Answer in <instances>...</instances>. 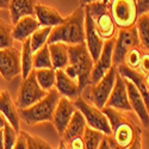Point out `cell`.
I'll return each instance as SVG.
<instances>
[{"instance_id":"obj_1","label":"cell","mask_w":149,"mask_h":149,"mask_svg":"<svg viewBox=\"0 0 149 149\" xmlns=\"http://www.w3.org/2000/svg\"><path fill=\"white\" fill-rule=\"evenodd\" d=\"M102 110L109 118L111 135L117 149L143 148V125L134 111H122L107 106Z\"/></svg>"},{"instance_id":"obj_2","label":"cell","mask_w":149,"mask_h":149,"mask_svg":"<svg viewBox=\"0 0 149 149\" xmlns=\"http://www.w3.org/2000/svg\"><path fill=\"white\" fill-rule=\"evenodd\" d=\"M63 42L67 45L85 43V7L79 6L65 19V22L52 29L48 43Z\"/></svg>"},{"instance_id":"obj_3","label":"cell","mask_w":149,"mask_h":149,"mask_svg":"<svg viewBox=\"0 0 149 149\" xmlns=\"http://www.w3.org/2000/svg\"><path fill=\"white\" fill-rule=\"evenodd\" d=\"M61 95L57 90L52 88L41 100L35 103L33 105L25 109H19L20 118L29 125H35V124L43 122H52Z\"/></svg>"},{"instance_id":"obj_4","label":"cell","mask_w":149,"mask_h":149,"mask_svg":"<svg viewBox=\"0 0 149 149\" xmlns=\"http://www.w3.org/2000/svg\"><path fill=\"white\" fill-rule=\"evenodd\" d=\"M69 54V63L78 74V84L82 90L91 84V73L93 69L94 60L92 58L86 43L80 44H70L68 45Z\"/></svg>"},{"instance_id":"obj_5","label":"cell","mask_w":149,"mask_h":149,"mask_svg":"<svg viewBox=\"0 0 149 149\" xmlns=\"http://www.w3.org/2000/svg\"><path fill=\"white\" fill-rule=\"evenodd\" d=\"M84 7L85 11L88 12L90 16L92 17L97 31L104 41L116 37L117 26L109 11V1L99 0V1L90 3Z\"/></svg>"},{"instance_id":"obj_6","label":"cell","mask_w":149,"mask_h":149,"mask_svg":"<svg viewBox=\"0 0 149 149\" xmlns=\"http://www.w3.org/2000/svg\"><path fill=\"white\" fill-rule=\"evenodd\" d=\"M117 73H118L117 66L113 65L110 68V70L97 84L86 86L81 92V97L84 99H86L88 103L93 104L94 106L103 109L107 102L111 91H112L113 86H115Z\"/></svg>"},{"instance_id":"obj_7","label":"cell","mask_w":149,"mask_h":149,"mask_svg":"<svg viewBox=\"0 0 149 149\" xmlns=\"http://www.w3.org/2000/svg\"><path fill=\"white\" fill-rule=\"evenodd\" d=\"M109 11L118 29L134 26L139 18L136 0H110Z\"/></svg>"},{"instance_id":"obj_8","label":"cell","mask_w":149,"mask_h":149,"mask_svg":"<svg viewBox=\"0 0 149 149\" xmlns=\"http://www.w3.org/2000/svg\"><path fill=\"white\" fill-rule=\"evenodd\" d=\"M73 103L75 105L77 110H79L84 115L87 125L100 130L106 135H111V125H110L109 118L103 112L102 109H99V107L94 106L93 104L88 103L81 95L78 97L75 100H73Z\"/></svg>"},{"instance_id":"obj_9","label":"cell","mask_w":149,"mask_h":149,"mask_svg":"<svg viewBox=\"0 0 149 149\" xmlns=\"http://www.w3.org/2000/svg\"><path fill=\"white\" fill-rule=\"evenodd\" d=\"M48 93V91L43 90L38 81L36 79V73L35 69H32L29 75L23 79V82L20 85V88L18 92L17 98V107L18 109H25L35 103H37Z\"/></svg>"},{"instance_id":"obj_10","label":"cell","mask_w":149,"mask_h":149,"mask_svg":"<svg viewBox=\"0 0 149 149\" xmlns=\"http://www.w3.org/2000/svg\"><path fill=\"white\" fill-rule=\"evenodd\" d=\"M139 44L141 43L136 25L125 29H119L116 35L115 48H113V65L116 66L122 65L130 49Z\"/></svg>"},{"instance_id":"obj_11","label":"cell","mask_w":149,"mask_h":149,"mask_svg":"<svg viewBox=\"0 0 149 149\" xmlns=\"http://www.w3.org/2000/svg\"><path fill=\"white\" fill-rule=\"evenodd\" d=\"M20 53L18 48L10 47L0 49V75L6 81H11L22 74Z\"/></svg>"},{"instance_id":"obj_12","label":"cell","mask_w":149,"mask_h":149,"mask_svg":"<svg viewBox=\"0 0 149 149\" xmlns=\"http://www.w3.org/2000/svg\"><path fill=\"white\" fill-rule=\"evenodd\" d=\"M115 41H116V37L106 40L104 42L102 53H100L98 60L94 62V65H93V69H92V73H91V84L90 85L97 84L110 70V68L113 66Z\"/></svg>"},{"instance_id":"obj_13","label":"cell","mask_w":149,"mask_h":149,"mask_svg":"<svg viewBox=\"0 0 149 149\" xmlns=\"http://www.w3.org/2000/svg\"><path fill=\"white\" fill-rule=\"evenodd\" d=\"M105 106L113 107V109L122 110V111H132L130 102H129V97H128L125 79L119 73H117V75H116L115 86L109 95V99Z\"/></svg>"},{"instance_id":"obj_14","label":"cell","mask_w":149,"mask_h":149,"mask_svg":"<svg viewBox=\"0 0 149 149\" xmlns=\"http://www.w3.org/2000/svg\"><path fill=\"white\" fill-rule=\"evenodd\" d=\"M104 42L105 41L97 31L92 17L90 16L88 12L85 11V43L94 62L98 60L99 55L102 53Z\"/></svg>"},{"instance_id":"obj_15","label":"cell","mask_w":149,"mask_h":149,"mask_svg":"<svg viewBox=\"0 0 149 149\" xmlns=\"http://www.w3.org/2000/svg\"><path fill=\"white\" fill-rule=\"evenodd\" d=\"M125 84H127L128 97H129V102H130L132 111L137 115L143 128L149 129V110L144 103V99H143L142 94L140 93V91L137 90V87H136L135 84L131 80L125 79Z\"/></svg>"},{"instance_id":"obj_16","label":"cell","mask_w":149,"mask_h":149,"mask_svg":"<svg viewBox=\"0 0 149 149\" xmlns=\"http://www.w3.org/2000/svg\"><path fill=\"white\" fill-rule=\"evenodd\" d=\"M77 111V107L74 105L73 100H69L66 97H61L57 103V106L54 111L53 116V124L57 131V134L61 136L66 130L68 123L73 116V113Z\"/></svg>"},{"instance_id":"obj_17","label":"cell","mask_w":149,"mask_h":149,"mask_svg":"<svg viewBox=\"0 0 149 149\" xmlns=\"http://www.w3.org/2000/svg\"><path fill=\"white\" fill-rule=\"evenodd\" d=\"M86 125H87V123H86L84 115L79 110H77L75 112L73 113L66 130L61 135L58 148H68L72 140L77 139V137H84V131H85Z\"/></svg>"},{"instance_id":"obj_18","label":"cell","mask_w":149,"mask_h":149,"mask_svg":"<svg viewBox=\"0 0 149 149\" xmlns=\"http://www.w3.org/2000/svg\"><path fill=\"white\" fill-rule=\"evenodd\" d=\"M55 88L61 97H66L69 100H75L78 97L81 95V90L78 81L68 77L63 69H56Z\"/></svg>"},{"instance_id":"obj_19","label":"cell","mask_w":149,"mask_h":149,"mask_svg":"<svg viewBox=\"0 0 149 149\" xmlns=\"http://www.w3.org/2000/svg\"><path fill=\"white\" fill-rule=\"evenodd\" d=\"M41 26L40 22L37 20L36 16H24L22 17L12 28V35H13L15 41L23 42L32 35L37 29Z\"/></svg>"},{"instance_id":"obj_20","label":"cell","mask_w":149,"mask_h":149,"mask_svg":"<svg viewBox=\"0 0 149 149\" xmlns=\"http://www.w3.org/2000/svg\"><path fill=\"white\" fill-rule=\"evenodd\" d=\"M117 69H118V73L123 78L125 79H129L131 80L135 86L137 87V90L140 91V93L142 94L143 99H144V103L149 110V88L146 84V78H144V74H142L141 72L136 70V69H132L130 67H128L127 65H119L117 66Z\"/></svg>"},{"instance_id":"obj_21","label":"cell","mask_w":149,"mask_h":149,"mask_svg":"<svg viewBox=\"0 0 149 149\" xmlns=\"http://www.w3.org/2000/svg\"><path fill=\"white\" fill-rule=\"evenodd\" d=\"M0 112L4 115L6 120H8L12 124V127L19 132L22 119L19 115V110L17 109L15 103L12 102V98L6 90H4L0 94Z\"/></svg>"},{"instance_id":"obj_22","label":"cell","mask_w":149,"mask_h":149,"mask_svg":"<svg viewBox=\"0 0 149 149\" xmlns=\"http://www.w3.org/2000/svg\"><path fill=\"white\" fill-rule=\"evenodd\" d=\"M35 16L37 20L40 22L41 26H56L65 22V17H62L61 13L54 7L45 6L42 4H37L35 7Z\"/></svg>"},{"instance_id":"obj_23","label":"cell","mask_w":149,"mask_h":149,"mask_svg":"<svg viewBox=\"0 0 149 149\" xmlns=\"http://www.w3.org/2000/svg\"><path fill=\"white\" fill-rule=\"evenodd\" d=\"M38 3V0H11L8 10L12 24L24 16H35V7Z\"/></svg>"},{"instance_id":"obj_24","label":"cell","mask_w":149,"mask_h":149,"mask_svg":"<svg viewBox=\"0 0 149 149\" xmlns=\"http://www.w3.org/2000/svg\"><path fill=\"white\" fill-rule=\"evenodd\" d=\"M50 57L53 62L54 69H65V67L69 63V54L68 45L63 42H54L48 43Z\"/></svg>"},{"instance_id":"obj_25","label":"cell","mask_w":149,"mask_h":149,"mask_svg":"<svg viewBox=\"0 0 149 149\" xmlns=\"http://www.w3.org/2000/svg\"><path fill=\"white\" fill-rule=\"evenodd\" d=\"M22 53H20V65H22V78L25 79L29 73L33 69L32 67V55L33 52L31 49V43H30V37L25 41L22 42Z\"/></svg>"},{"instance_id":"obj_26","label":"cell","mask_w":149,"mask_h":149,"mask_svg":"<svg viewBox=\"0 0 149 149\" xmlns=\"http://www.w3.org/2000/svg\"><path fill=\"white\" fill-rule=\"evenodd\" d=\"M36 79L38 81L40 86L45 90L50 91L55 87L56 81V69L54 68H42V69H35Z\"/></svg>"},{"instance_id":"obj_27","label":"cell","mask_w":149,"mask_h":149,"mask_svg":"<svg viewBox=\"0 0 149 149\" xmlns=\"http://www.w3.org/2000/svg\"><path fill=\"white\" fill-rule=\"evenodd\" d=\"M32 67L33 69H42V68H53V62L50 57L48 43L44 44L41 49L33 53L32 55Z\"/></svg>"},{"instance_id":"obj_28","label":"cell","mask_w":149,"mask_h":149,"mask_svg":"<svg viewBox=\"0 0 149 149\" xmlns=\"http://www.w3.org/2000/svg\"><path fill=\"white\" fill-rule=\"evenodd\" d=\"M135 25H136V29H137L141 45L146 50L149 52V16L148 13L139 16Z\"/></svg>"},{"instance_id":"obj_29","label":"cell","mask_w":149,"mask_h":149,"mask_svg":"<svg viewBox=\"0 0 149 149\" xmlns=\"http://www.w3.org/2000/svg\"><path fill=\"white\" fill-rule=\"evenodd\" d=\"M52 29V26H40L35 32H32V35L30 36V43L33 53L48 43V38L50 36Z\"/></svg>"},{"instance_id":"obj_30","label":"cell","mask_w":149,"mask_h":149,"mask_svg":"<svg viewBox=\"0 0 149 149\" xmlns=\"http://www.w3.org/2000/svg\"><path fill=\"white\" fill-rule=\"evenodd\" d=\"M104 132L94 129L90 125H86L84 131V141H85V148L87 149H97L99 147L102 139L104 137Z\"/></svg>"},{"instance_id":"obj_31","label":"cell","mask_w":149,"mask_h":149,"mask_svg":"<svg viewBox=\"0 0 149 149\" xmlns=\"http://www.w3.org/2000/svg\"><path fill=\"white\" fill-rule=\"evenodd\" d=\"M11 24L6 23L4 19L0 18V49L10 48L15 45V38L12 35Z\"/></svg>"},{"instance_id":"obj_32","label":"cell","mask_w":149,"mask_h":149,"mask_svg":"<svg viewBox=\"0 0 149 149\" xmlns=\"http://www.w3.org/2000/svg\"><path fill=\"white\" fill-rule=\"evenodd\" d=\"M144 52V48L139 44L134 47L132 49H130L129 53L127 54L125 58H124V65H127L128 67L132 68V69H136L137 70L139 67H140V63H141V58H142V54Z\"/></svg>"},{"instance_id":"obj_33","label":"cell","mask_w":149,"mask_h":149,"mask_svg":"<svg viewBox=\"0 0 149 149\" xmlns=\"http://www.w3.org/2000/svg\"><path fill=\"white\" fill-rule=\"evenodd\" d=\"M3 132H4V148L12 149L15 147L17 136H18V131L12 127V124L8 120H6L5 125L3 128Z\"/></svg>"},{"instance_id":"obj_34","label":"cell","mask_w":149,"mask_h":149,"mask_svg":"<svg viewBox=\"0 0 149 149\" xmlns=\"http://www.w3.org/2000/svg\"><path fill=\"white\" fill-rule=\"evenodd\" d=\"M23 134L26 139L28 149H50L52 148L50 144L48 142H45L44 140H42L41 137H38V136H35V135L29 134L26 131H23Z\"/></svg>"},{"instance_id":"obj_35","label":"cell","mask_w":149,"mask_h":149,"mask_svg":"<svg viewBox=\"0 0 149 149\" xmlns=\"http://www.w3.org/2000/svg\"><path fill=\"white\" fill-rule=\"evenodd\" d=\"M98 148H102V149H117V146H116V142L112 137V135H104V137L102 139L100 143H99V147Z\"/></svg>"},{"instance_id":"obj_36","label":"cell","mask_w":149,"mask_h":149,"mask_svg":"<svg viewBox=\"0 0 149 149\" xmlns=\"http://www.w3.org/2000/svg\"><path fill=\"white\" fill-rule=\"evenodd\" d=\"M139 72H141L142 74H148L149 73V52L146 50L142 54V58H141V63H140V67L137 69Z\"/></svg>"},{"instance_id":"obj_37","label":"cell","mask_w":149,"mask_h":149,"mask_svg":"<svg viewBox=\"0 0 149 149\" xmlns=\"http://www.w3.org/2000/svg\"><path fill=\"white\" fill-rule=\"evenodd\" d=\"M13 148H17V149H28L26 139H25V136H24L22 130H19V132H18V136H17V140H16V143H15Z\"/></svg>"},{"instance_id":"obj_38","label":"cell","mask_w":149,"mask_h":149,"mask_svg":"<svg viewBox=\"0 0 149 149\" xmlns=\"http://www.w3.org/2000/svg\"><path fill=\"white\" fill-rule=\"evenodd\" d=\"M136 5H137L139 16L149 12V0H136Z\"/></svg>"},{"instance_id":"obj_39","label":"cell","mask_w":149,"mask_h":149,"mask_svg":"<svg viewBox=\"0 0 149 149\" xmlns=\"http://www.w3.org/2000/svg\"><path fill=\"white\" fill-rule=\"evenodd\" d=\"M69 149H84L85 148V141H84V137H77L70 141L69 146H68Z\"/></svg>"},{"instance_id":"obj_40","label":"cell","mask_w":149,"mask_h":149,"mask_svg":"<svg viewBox=\"0 0 149 149\" xmlns=\"http://www.w3.org/2000/svg\"><path fill=\"white\" fill-rule=\"evenodd\" d=\"M11 0H0V10H8Z\"/></svg>"},{"instance_id":"obj_41","label":"cell","mask_w":149,"mask_h":149,"mask_svg":"<svg viewBox=\"0 0 149 149\" xmlns=\"http://www.w3.org/2000/svg\"><path fill=\"white\" fill-rule=\"evenodd\" d=\"M80 1V6H86L90 3H93V1H99V0H79ZM105 1H110V0H105Z\"/></svg>"},{"instance_id":"obj_42","label":"cell","mask_w":149,"mask_h":149,"mask_svg":"<svg viewBox=\"0 0 149 149\" xmlns=\"http://www.w3.org/2000/svg\"><path fill=\"white\" fill-rule=\"evenodd\" d=\"M5 123H6V118L4 117V115L0 112V129H3L4 125H5Z\"/></svg>"},{"instance_id":"obj_43","label":"cell","mask_w":149,"mask_h":149,"mask_svg":"<svg viewBox=\"0 0 149 149\" xmlns=\"http://www.w3.org/2000/svg\"><path fill=\"white\" fill-rule=\"evenodd\" d=\"M0 149H4V132L0 129Z\"/></svg>"},{"instance_id":"obj_44","label":"cell","mask_w":149,"mask_h":149,"mask_svg":"<svg viewBox=\"0 0 149 149\" xmlns=\"http://www.w3.org/2000/svg\"><path fill=\"white\" fill-rule=\"evenodd\" d=\"M144 78H146V84H147L148 88H149V73H148V74H146V75H144Z\"/></svg>"},{"instance_id":"obj_45","label":"cell","mask_w":149,"mask_h":149,"mask_svg":"<svg viewBox=\"0 0 149 149\" xmlns=\"http://www.w3.org/2000/svg\"><path fill=\"white\" fill-rule=\"evenodd\" d=\"M1 92H3V91H1V90H0V94H1Z\"/></svg>"},{"instance_id":"obj_46","label":"cell","mask_w":149,"mask_h":149,"mask_svg":"<svg viewBox=\"0 0 149 149\" xmlns=\"http://www.w3.org/2000/svg\"><path fill=\"white\" fill-rule=\"evenodd\" d=\"M148 16H149V12H148Z\"/></svg>"}]
</instances>
